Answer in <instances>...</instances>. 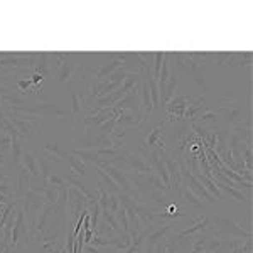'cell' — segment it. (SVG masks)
<instances>
[{
	"instance_id": "cell-21",
	"label": "cell",
	"mask_w": 253,
	"mask_h": 253,
	"mask_svg": "<svg viewBox=\"0 0 253 253\" xmlns=\"http://www.w3.org/2000/svg\"><path fill=\"white\" fill-rule=\"evenodd\" d=\"M66 164L69 166V169H71L73 174L80 175V177H86L88 175V166H84L83 162H81L80 159H76L75 156H68Z\"/></svg>"
},
{
	"instance_id": "cell-5",
	"label": "cell",
	"mask_w": 253,
	"mask_h": 253,
	"mask_svg": "<svg viewBox=\"0 0 253 253\" xmlns=\"http://www.w3.org/2000/svg\"><path fill=\"white\" fill-rule=\"evenodd\" d=\"M78 56L80 54H71L63 64H61L58 71H56V84H58V86H61V84H64V83H68V81L73 78V75H75V71H76L75 59L78 58Z\"/></svg>"
},
{
	"instance_id": "cell-7",
	"label": "cell",
	"mask_w": 253,
	"mask_h": 253,
	"mask_svg": "<svg viewBox=\"0 0 253 253\" xmlns=\"http://www.w3.org/2000/svg\"><path fill=\"white\" fill-rule=\"evenodd\" d=\"M115 122H117L115 130L122 128V135H125V132L128 128H132V126L142 124V117L135 115V113H130V112H122L120 115L115 118Z\"/></svg>"
},
{
	"instance_id": "cell-29",
	"label": "cell",
	"mask_w": 253,
	"mask_h": 253,
	"mask_svg": "<svg viewBox=\"0 0 253 253\" xmlns=\"http://www.w3.org/2000/svg\"><path fill=\"white\" fill-rule=\"evenodd\" d=\"M10 147H12V137L9 133H0V154L7 156L10 152Z\"/></svg>"
},
{
	"instance_id": "cell-4",
	"label": "cell",
	"mask_w": 253,
	"mask_h": 253,
	"mask_svg": "<svg viewBox=\"0 0 253 253\" xmlns=\"http://www.w3.org/2000/svg\"><path fill=\"white\" fill-rule=\"evenodd\" d=\"M26 238H27V219H26V214H24L22 208H20V203H19L17 218H15V223H14V226H12V242H10V245L19 247L22 242H26Z\"/></svg>"
},
{
	"instance_id": "cell-18",
	"label": "cell",
	"mask_w": 253,
	"mask_h": 253,
	"mask_svg": "<svg viewBox=\"0 0 253 253\" xmlns=\"http://www.w3.org/2000/svg\"><path fill=\"white\" fill-rule=\"evenodd\" d=\"M75 157L80 159L88 167H98V164L101 162L91 149H75Z\"/></svg>"
},
{
	"instance_id": "cell-15",
	"label": "cell",
	"mask_w": 253,
	"mask_h": 253,
	"mask_svg": "<svg viewBox=\"0 0 253 253\" xmlns=\"http://www.w3.org/2000/svg\"><path fill=\"white\" fill-rule=\"evenodd\" d=\"M181 201H184L186 205H189L191 208H194V210L199 211V213H206V211H208V205H206V203H203L199 198H196V196L191 193L187 187H182Z\"/></svg>"
},
{
	"instance_id": "cell-14",
	"label": "cell",
	"mask_w": 253,
	"mask_h": 253,
	"mask_svg": "<svg viewBox=\"0 0 253 253\" xmlns=\"http://www.w3.org/2000/svg\"><path fill=\"white\" fill-rule=\"evenodd\" d=\"M69 100H71V115L75 118H80L86 110V101H84V95L80 91H71L69 95Z\"/></svg>"
},
{
	"instance_id": "cell-3",
	"label": "cell",
	"mask_w": 253,
	"mask_h": 253,
	"mask_svg": "<svg viewBox=\"0 0 253 253\" xmlns=\"http://www.w3.org/2000/svg\"><path fill=\"white\" fill-rule=\"evenodd\" d=\"M126 167L133 172H138V174H149L152 172V167L147 162V159L142 156L140 150H130L128 154L124 157Z\"/></svg>"
},
{
	"instance_id": "cell-11",
	"label": "cell",
	"mask_w": 253,
	"mask_h": 253,
	"mask_svg": "<svg viewBox=\"0 0 253 253\" xmlns=\"http://www.w3.org/2000/svg\"><path fill=\"white\" fill-rule=\"evenodd\" d=\"M201 103H203V98L189 101L186 110H184V117H182V120H186L187 124H194V122L199 118V115H201V113L208 108V107H205V105H201Z\"/></svg>"
},
{
	"instance_id": "cell-6",
	"label": "cell",
	"mask_w": 253,
	"mask_h": 253,
	"mask_svg": "<svg viewBox=\"0 0 253 253\" xmlns=\"http://www.w3.org/2000/svg\"><path fill=\"white\" fill-rule=\"evenodd\" d=\"M177 86H179V73L175 71V68H174V71L170 73L169 81H167L162 88H159V91H161V107H166V105L177 95V91H175Z\"/></svg>"
},
{
	"instance_id": "cell-34",
	"label": "cell",
	"mask_w": 253,
	"mask_h": 253,
	"mask_svg": "<svg viewBox=\"0 0 253 253\" xmlns=\"http://www.w3.org/2000/svg\"><path fill=\"white\" fill-rule=\"evenodd\" d=\"M2 253H17V247L15 245H7Z\"/></svg>"
},
{
	"instance_id": "cell-27",
	"label": "cell",
	"mask_w": 253,
	"mask_h": 253,
	"mask_svg": "<svg viewBox=\"0 0 253 253\" xmlns=\"http://www.w3.org/2000/svg\"><path fill=\"white\" fill-rule=\"evenodd\" d=\"M47 187H58V189H68V184L63 177V172H54L49 175L47 179Z\"/></svg>"
},
{
	"instance_id": "cell-30",
	"label": "cell",
	"mask_w": 253,
	"mask_h": 253,
	"mask_svg": "<svg viewBox=\"0 0 253 253\" xmlns=\"http://www.w3.org/2000/svg\"><path fill=\"white\" fill-rule=\"evenodd\" d=\"M0 193H2L3 196H7V198H9V201H12V203L17 201V199H15V189L9 184V181H7V179L0 182Z\"/></svg>"
},
{
	"instance_id": "cell-32",
	"label": "cell",
	"mask_w": 253,
	"mask_h": 253,
	"mask_svg": "<svg viewBox=\"0 0 253 253\" xmlns=\"http://www.w3.org/2000/svg\"><path fill=\"white\" fill-rule=\"evenodd\" d=\"M191 80H193V83L201 89L203 93L206 91V83H205V80H203L201 73H193V75H191Z\"/></svg>"
},
{
	"instance_id": "cell-36",
	"label": "cell",
	"mask_w": 253,
	"mask_h": 253,
	"mask_svg": "<svg viewBox=\"0 0 253 253\" xmlns=\"http://www.w3.org/2000/svg\"><path fill=\"white\" fill-rule=\"evenodd\" d=\"M5 161H7V156L0 154V172H3V166H5ZM3 174H5V172H3Z\"/></svg>"
},
{
	"instance_id": "cell-22",
	"label": "cell",
	"mask_w": 253,
	"mask_h": 253,
	"mask_svg": "<svg viewBox=\"0 0 253 253\" xmlns=\"http://www.w3.org/2000/svg\"><path fill=\"white\" fill-rule=\"evenodd\" d=\"M140 80H142L140 73H126V76L124 78V83H122V88L120 89L126 95V93L132 91L133 88L140 84Z\"/></svg>"
},
{
	"instance_id": "cell-26",
	"label": "cell",
	"mask_w": 253,
	"mask_h": 253,
	"mask_svg": "<svg viewBox=\"0 0 253 253\" xmlns=\"http://www.w3.org/2000/svg\"><path fill=\"white\" fill-rule=\"evenodd\" d=\"M166 59V52H154V63H152V78L159 81V76H161V69L162 64H164Z\"/></svg>"
},
{
	"instance_id": "cell-20",
	"label": "cell",
	"mask_w": 253,
	"mask_h": 253,
	"mask_svg": "<svg viewBox=\"0 0 253 253\" xmlns=\"http://www.w3.org/2000/svg\"><path fill=\"white\" fill-rule=\"evenodd\" d=\"M96 169V174H98V177L101 179V186L105 187V189H107V193L108 194H112V196H118L122 193V189L120 187H118L115 182H113V179L110 177V175L105 172V170H101L100 167H95Z\"/></svg>"
},
{
	"instance_id": "cell-31",
	"label": "cell",
	"mask_w": 253,
	"mask_h": 253,
	"mask_svg": "<svg viewBox=\"0 0 253 253\" xmlns=\"http://www.w3.org/2000/svg\"><path fill=\"white\" fill-rule=\"evenodd\" d=\"M31 83H32V86H34L36 89H38V91H41V93H42V88H41V83H42V81L44 80H46V78H44V76L42 75H39V73H32V75H31Z\"/></svg>"
},
{
	"instance_id": "cell-17",
	"label": "cell",
	"mask_w": 253,
	"mask_h": 253,
	"mask_svg": "<svg viewBox=\"0 0 253 253\" xmlns=\"http://www.w3.org/2000/svg\"><path fill=\"white\" fill-rule=\"evenodd\" d=\"M22 167H26L29 170V174L32 175L34 179H39L41 177V170H39V162H38V157L34 156V152H24L22 156Z\"/></svg>"
},
{
	"instance_id": "cell-13",
	"label": "cell",
	"mask_w": 253,
	"mask_h": 253,
	"mask_svg": "<svg viewBox=\"0 0 253 253\" xmlns=\"http://www.w3.org/2000/svg\"><path fill=\"white\" fill-rule=\"evenodd\" d=\"M7 118H9L12 126L17 130L19 138H27L32 135V132H34V122L22 120V118H15V117H7Z\"/></svg>"
},
{
	"instance_id": "cell-37",
	"label": "cell",
	"mask_w": 253,
	"mask_h": 253,
	"mask_svg": "<svg viewBox=\"0 0 253 253\" xmlns=\"http://www.w3.org/2000/svg\"><path fill=\"white\" fill-rule=\"evenodd\" d=\"M5 179H7V175L3 174V172H0V182H2V181H5Z\"/></svg>"
},
{
	"instance_id": "cell-1",
	"label": "cell",
	"mask_w": 253,
	"mask_h": 253,
	"mask_svg": "<svg viewBox=\"0 0 253 253\" xmlns=\"http://www.w3.org/2000/svg\"><path fill=\"white\" fill-rule=\"evenodd\" d=\"M216 117H218V122L224 126H236L238 124L243 122V115H245V107L240 103L230 105V107H219L214 110Z\"/></svg>"
},
{
	"instance_id": "cell-33",
	"label": "cell",
	"mask_w": 253,
	"mask_h": 253,
	"mask_svg": "<svg viewBox=\"0 0 253 253\" xmlns=\"http://www.w3.org/2000/svg\"><path fill=\"white\" fill-rule=\"evenodd\" d=\"M118 208H120V199H118V196H112L110 194L108 198V211H112L113 214L118 211Z\"/></svg>"
},
{
	"instance_id": "cell-16",
	"label": "cell",
	"mask_w": 253,
	"mask_h": 253,
	"mask_svg": "<svg viewBox=\"0 0 253 253\" xmlns=\"http://www.w3.org/2000/svg\"><path fill=\"white\" fill-rule=\"evenodd\" d=\"M216 187L219 189V193H226L228 196H231V199L236 203H248L250 205L252 203V196H247L245 193H242L240 189H236V187H230V186H224L221 182H214Z\"/></svg>"
},
{
	"instance_id": "cell-38",
	"label": "cell",
	"mask_w": 253,
	"mask_h": 253,
	"mask_svg": "<svg viewBox=\"0 0 253 253\" xmlns=\"http://www.w3.org/2000/svg\"><path fill=\"white\" fill-rule=\"evenodd\" d=\"M3 81H5V78H3V76H2V73H0V83H3Z\"/></svg>"
},
{
	"instance_id": "cell-28",
	"label": "cell",
	"mask_w": 253,
	"mask_h": 253,
	"mask_svg": "<svg viewBox=\"0 0 253 253\" xmlns=\"http://www.w3.org/2000/svg\"><path fill=\"white\" fill-rule=\"evenodd\" d=\"M101 216H103V219H105V223L110 226V230L112 231H115V233H120V231H124L120 228V224H118L117 221V218H115V214L112 213V211H101Z\"/></svg>"
},
{
	"instance_id": "cell-19",
	"label": "cell",
	"mask_w": 253,
	"mask_h": 253,
	"mask_svg": "<svg viewBox=\"0 0 253 253\" xmlns=\"http://www.w3.org/2000/svg\"><path fill=\"white\" fill-rule=\"evenodd\" d=\"M34 71L39 73V75H42L44 78H47L49 75H52V71H51V59H49V52H38Z\"/></svg>"
},
{
	"instance_id": "cell-24",
	"label": "cell",
	"mask_w": 253,
	"mask_h": 253,
	"mask_svg": "<svg viewBox=\"0 0 253 253\" xmlns=\"http://www.w3.org/2000/svg\"><path fill=\"white\" fill-rule=\"evenodd\" d=\"M61 191L63 189H58V187H46V191L42 193L44 203H46V205H51V206H56L59 201Z\"/></svg>"
},
{
	"instance_id": "cell-8",
	"label": "cell",
	"mask_w": 253,
	"mask_h": 253,
	"mask_svg": "<svg viewBox=\"0 0 253 253\" xmlns=\"http://www.w3.org/2000/svg\"><path fill=\"white\" fill-rule=\"evenodd\" d=\"M124 96H125V93L122 91V89H117V91H113V93H108V95H105V96L96 98L88 107V110L89 108H112V107H115Z\"/></svg>"
},
{
	"instance_id": "cell-12",
	"label": "cell",
	"mask_w": 253,
	"mask_h": 253,
	"mask_svg": "<svg viewBox=\"0 0 253 253\" xmlns=\"http://www.w3.org/2000/svg\"><path fill=\"white\" fill-rule=\"evenodd\" d=\"M31 179H32V175L29 174V170H27L26 167L20 166L19 172H17V186H15V199H19L24 193L29 191Z\"/></svg>"
},
{
	"instance_id": "cell-25",
	"label": "cell",
	"mask_w": 253,
	"mask_h": 253,
	"mask_svg": "<svg viewBox=\"0 0 253 253\" xmlns=\"http://www.w3.org/2000/svg\"><path fill=\"white\" fill-rule=\"evenodd\" d=\"M39 162V170H41V181L44 182V186H47V179L51 174H54V167L49 164L47 159H38Z\"/></svg>"
},
{
	"instance_id": "cell-23",
	"label": "cell",
	"mask_w": 253,
	"mask_h": 253,
	"mask_svg": "<svg viewBox=\"0 0 253 253\" xmlns=\"http://www.w3.org/2000/svg\"><path fill=\"white\" fill-rule=\"evenodd\" d=\"M15 86H17V91L20 96H27V95H39L41 91H38L34 86H32L31 80H17L15 81Z\"/></svg>"
},
{
	"instance_id": "cell-10",
	"label": "cell",
	"mask_w": 253,
	"mask_h": 253,
	"mask_svg": "<svg viewBox=\"0 0 253 253\" xmlns=\"http://www.w3.org/2000/svg\"><path fill=\"white\" fill-rule=\"evenodd\" d=\"M42 152H44V156L47 157V161H52V162H61L63 159L66 161L69 156L68 152H64V150L61 149V145L58 142H47V144H44Z\"/></svg>"
},
{
	"instance_id": "cell-2",
	"label": "cell",
	"mask_w": 253,
	"mask_h": 253,
	"mask_svg": "<svg viewBox=\"0 0 253 253\" xmlns=\"http://www.w3.org/2000/svg\"><path fill=\"white\" fill-rule=\"evenodd\" d=\"M193 101V98L189 95H181L177 93L169 103L166 105V113H167V120L169 122H179L184 117V110L187 107V103Z\"/></svg>"
},
{
	"instance_id": "cell-35",
	"label": "cell",
	"mask_w": 253,
	"mask_h": 253,
	"mask_svg": "<svg viewBox=\"0 0 253 253\" xmlns=\"http://www.w3.org/2000/svg\"><path fill=\"white\" fill-rule=\"evenodd\" d=\"M0 205L9 206V205H12V201H9V198H7V196H3L2 193H0Z\"/></svg>"
},
{
	"instance_id": "cell-9",
	"label": "cell",
	"mask_w": 253,
	"mask_h": 253,
	"mask_svg": "<svg viewBox=\"0 0 253 253\" xmlns=\"http://www.w3.org/2000/svg\"><path fill=\"white\" fill-rule=\"evenodd\" d=\"M124 64L120 63L117 58L112 59V61H107V63H101L95 71H93V78L95 80H107L112 73H115L117 69H120Z\"/></svg>"
}]
</instances>
